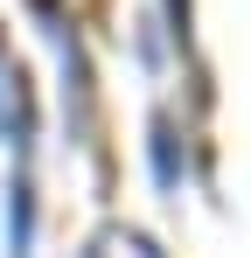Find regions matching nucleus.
Here are the masks:
<instances>
[{
  "label": "nucleus",
  "mask_w": 251,
  "mask_h": 258,
  "mask_svg": "<svg viewBox=\"0 0 251 258\" xmlns=\"http://www.w3.org/2000/svg\"><path fill=\"white\" fill-rule=\"evenodd\" d=\"M147 161H154V181H161V188L181 181V133H174L167 112H154V126H147Z\"/></svg>",
  "instance_id": "f03ea898"
},
{
  "label": "nucleus",
  "mask_w": 251,
  "mask_h": 258,
  "mask_svg": "<svg viewBox=\"0 0 251 258\" xmlns=\"http://www.w3.org/2000/svg\"><path fill=\"white\" fill-rule=\"evenodd\" d=\"M0 140L14 147V161L28 154V140H35V77H28V63H21V49L0 35Z\"/></svg>",
  "instance_id": "f257e3e1"
},
{
  "label": "nucleus",
  "mask_w": 251,
  "mask_h": 258,
  "mask_svg": "<svg viewBox=\"0 0 251 258\" xmlns=\"http://www.w3.org/2000/svg\"><path fill=\"white\" fill-rule=\"evenodd\" d=\"M7 258H28V230H35V210H28V174L14 168V181H7Z\"/></svg>",
  "instance_id": "7ed1b4c3"
},
{
  "label": "nucleus",
  "mask_w": 251,
  "mask_h": 258,
  "mask_svg": "<svg viewBox=\"0 0 251 258\" xmlns=\"http://www.w3.org/2000/svg\"><path fill=\"white\" fill-rule=\"evenodd\" d=\"M77 258H105V251H98V244H84V251H77Z\"/></svg>",
  "instance_id": "20e7f679"
}]
</instances>
